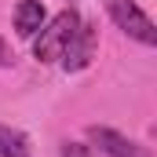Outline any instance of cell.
<instances>
[{"mask_svg":"<svg viewBox=\"0 0 157 157\" xmlns=\"http://www.w3.org/2000/svg\"><path fill=\"white\" fill-rule=\"evenodd\" d=\"M91 55H95V26H88L84 18H80V26L73 29V37H70V44H66V51H62V66L70 70V73H77V70H84L88 62H91Z\"/></svg>","mask_w":157,"mask_h":157,"instance_id":"cell-4","label":"cell"},{"mask_svg":"<svg viewBox=\"0 0 157 157\" xmlns=\"http://www.w3.org/2000/svg\"><path fill=\"white\" fill-rule=\"evenodd\" d=\"M15 62V55H11V48L4 44V37H0V66H11Z\"/></svg>","mask_w":157,"mask_h":157,"instance_id":"cell-8","label":"cell"},{"mask_svg":"<svg viewBox=\"0 0 157 157\" xmlns=\"http://www.w3.org/2000/svg\"><path fill=\"white\" fill-rule=\"evenodd\" d=\"M106 11H110V18L117 22V29H124L132 40H139V44H146V48L157 44L154 18H150L135 0H106Z\"/></svg>","mask_w":157,"mask_h":157,"instance_id":"cell-2","label":"cell"},{"mask_svg":"<svg viewBox=\"0 0 157 157\" xmlns=\"http://www.w3.org/2000/svg\"><path fill=\"white\" fill-rule=\"evenodd\" d=\"M88 139H91V146H99L106 157H154L143 143L121 135L113 128H102V124H91V128H88Z\"/></svg>","mask_w":157,"mask_h":157,"instance_id":"cell-3","label":"cell"},{"mask_svg":"<svg viewBox=\"0 0 157 157\" xmlns=\"http://www.w3.org/2000/svg\"><path fill=\"white\" fill-rule=\"evenodd\" d=\"M0 157H29V139L11 124H0Z\"/></svg>","mask_w":157,"mask_h":157,"instance_id":"cell-6","label":"cell"},{"mask_svg":"<svg viewBox=\"0 0 157 157\" xmlns=\"http://www.w3.org/2000/svg\"><path fill=\"white\" fill-rule=\"evenodd\" d=\"M44 4L40 0H18L15 4V29H18V37H37V29L44 26Z\"/></svg>","mask_w":157,"mask_h":157,"instance_id":"cell-5","label":"cell"},{"mask_svg":"<svg viewBox=\"0 0 157 157\" xmlns=\"http://www.w3.org/2000/svg\"><path fill=\"white\" fill-rule=\"evenodd\" d=\"M77 26H80V15H77V11H62V15H55L48 26L37 29L40 37H37V44H33V55H37L40 62H59Z\"/></svg>","mask_w":157,"mask_h":157,"instance_id":"cell-1","label":"cell"},{"mask_svg":"<svg viewBox=\"0 0 157 157\" xmlns=\"http://www.w3.org/2000/svg\"><path fill=\"white\" fill-rule=\"evenodd\" d=\"M62 157H95V146H88V143H62Z\"/></svg>","mask_w":157,"mask_h":157,"instance_id":"cell-7","label":"cell"}]
</instances>
